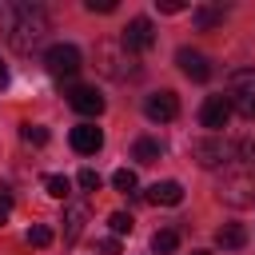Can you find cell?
<instances>
[{"label": "cell", "mask_w": 255, "mask_h": 255, "mask_svg": "<svg viewBox=\"0 0 255 255\" xmlns=\"http://www.w3.org/2000/svg\"><path fill=\"white\" fill-rule=\"evenodd\" d=\"M0 20H4V36H8V44L16 48V52H32V48H40L44 40H48V12L40 8V4H4V12H0Z\"/></svg>", "instance_id": "obj_1"}, {"label": "cell", "mask_w": 255, "mask_h": 255, "mask_svg": "<svg viewBox=\"0 0 255 255\" xmlns=\"http://www.w3.org/2000/svg\"><path fill=\"white\" fill-rule=\"evenodd\" d=\"M227 104L243 120H255V68H235L227 76Z\"/></svg>", "instance_id": "obj_2"}, {"label": "cell", "mask_w": 255, "mask_h": 255, "mask_svg": "<svg viewBox=\"0 0 255 255\" xmlns=\"http://www.w3.org/2000/svg\"><path fill=\"white\" fill-rule=\"evenodd\" d=\"M44 68H48V76H56V80H72V76L84 68V56H80L76 44H52L48 56H44Z\"/></svg>", "instance_id": "obj_3"}, {"label": "cell", "mask_w": 255, "mask_h": 255, "mask_svg": "<svg viewBox=\"0 0 255 255\" xmlns=\"http://www.w3.org/2000/svg\"><path fill=\"white\" fill-rule=\"evenodd\" d=\"M96 60H100V72H108V76H116V80L139 72L135 60H131V52L124 48V40H120V44H100V48H96Z\"/></svg>", "instance_id": "obj_4"}, {"label": "cell", "mask_w": 255, "mask_h": 255, "mask_svg": "<svg viewBox=\"0 0 255 255\" xmlns=\"http://www.w3.org/2000/svg\"><path fill=\"white\" fill-rule=\"evenodd\" d=\"M219 199L231 203V207H251V203H255V171L227 175V179L219 183Z\"/></svg>", "instance_id": "obj_5"}, {"label": "cell", "mask_w": 255, "mask_h": 255, "mask_svg": "<svg viewBox=\"0 0 255 255\" xmlns=\"http://www.w3.org/2000/svg\"><path fill=\"white\" fill-rule=\"evenodd\" d=\"M143 112H147V120H155V124H171V120L179 116V100H175V92H151V96L143 100Z\"/></svg>", "instance_id": "obj_6"}, {"label": "cell", "mask_w": 255, "mask_h": 255, "mask_svg": "<svg viewBox=\"0 0 255 255\" xmlns=\"http://www.w3.org/2000/svg\"><path fill=\"white\" fill-rule=\"evenodd\" d=\"M155 44V28H151V20L147 16H135L128 28H124V48L128 52H147Z\"/></svg>", "instance_id": "obj_7"}, {"label": "cell", "mask_w": 255, "mask_h": 255, "mask_svg": "<svg viewBox=\"0 0 255 255\" xmlns=\"http://www.w3.org/2000/svg\"><path fill=\"white\" fill-rule=\"evenodd\" d=\"M175 64H179V72H183L187 80H195V84H203V80H211V60H207L203 52H191V48H179V52H175Z\"/></svg>", "instance_id": "obj_8"}, {"label": "cell", "mask_w": 255, "mask_h": 255, "mask_svg": "<svg viewBox=\"0 0 255 255\" xmlns=\"http://www.w3.org/2000/svg\"><path fill=\"white\" fill-rule=\"evenodd\" d=\"M64 96H68V104H72L80 116H100V112H104V96H100L96 88H88V84H76V88H68Z\"/></svg>", "instance_id": "obj_9"}, {"label": "cell", "mask_w": 255, "mask_h": 255, "mask_svg": "<svg viewBox=\"0 0 255 255\" xmlns=\"http://www.w3.org/2000/svg\"><path fill=\"white\" fill-rule=\"evenodd\" d=\"M227 120H231V104H227V96H207L203 108H199V124L211 128V131H219V128H227Z\"/></svg>", "instance_id": "obj_10"}, {"label": "cell", "mask_w": 255, "mask_h": 255, "mask_svg": "<svg viewBox=\"0 0 255 255\" xmlns=\"http://www.w3.org/2000/svg\"><path fill=\"white\" fill-rule=\"evenodd\" d=\"M231 143H223V139H199L195 147H191V155H195V163L199 167H215V163H223V159H231Z\"/></svg>", "instance_id": "obj_11"}, {"label": "cell", "mask_w": 255, "mask_h": 255, "mask_svg": "<svg viewBox=\"0 0 255 255\" xmlns=\"http://www.w3.org/2000/svg\"><path fill=\"white\" fill-rule=\"evenodd\" d=\"M72 147H76L80 155H96V151L104 147V131H100L96 124H76V128H72Z\"/></svg>", "instance_id": "obj_12"}, {"label": "cell", "mask_w": 255, "mask_h": 255, "mask_svg": "<svg viewBox=\"0 0 255 255\" xmlns=\"http://www.w3.org/2000/svg\"><path fill=\"white\" fill-rule=\"evenodd\" d=\"M179 199H183V187L175 179H163V183H151L147 187V203H155V207H175Z\"/></svg>", "instance_id": "obj_13"}, {"label": "cell", "mask_w": 255, "mask_h": 255, "mask_svg": "<svg viewBox=\"0 0 255 255\" xmlns=\"http://www.w3.org/2000/svg\"><path fill=\"white\" fill-rule=\"evenodd\" d=\"M223 16H227V8H223V4H199V8L191 12V20H195V28H199V32H211L215 24H223Z\"/></svg>", "instance_id": "obj_14"}, {"label": "cell", "mask_w": 255, "mask_h": 255, "mask_svg": "<svg viewBox=\"0 0 255 255\" xmlns=\"http://www.w3.org/2000/svg\"><path fill=\"white\" fill-rule=\"evenodd\" d=\"M215 243H219L223 251H239V247L247 243V231H243L239 223H223V227L215 231Z\"/></svg>", "instance_id": "obj_15"}, {"label": "cell", "mask_w": 255, "mask_h": 255, "mask_svg": "<svg viewBox=\"0 0 255 255\" xmlns=\"http://www.w3.org/2000/svg\"><path fill=\"white\" fill-rule=\"evenodd\" d=\"M84 219H88V207H84V203L64 207V239H76V235L84 231Z\"/></svg>", "instance_id": "obj_16"}, {"label": "cell", "mask_w": 255, "mask_h": 255, "mask_svg": "<svg viewBox=\"0 0 255 255\" xmlns=\"http://www.w3.org/2000/svg\"><path fill=\"white\" fill-rule=\"evenodd\" d=\"M159 155H163V143H159V139H147V135H143V139L131 143V159H139V163H155Z\"/></svg>", "instance_id": "obj_17"}, {"label": "cell", "mask_w": 255, "mask_h": 255, "mask_svg": "<svg viewBox=\"0 0 255 255\" xmlns=\"http://www.w3.org/2000/svg\"><path fill=\"white\" fill-rule=\"evenodd\" d=\"M175 247H179V231L163 227V231H155V235H151V251H155V255H171Z\"/></svg>", "instance_id": "obj_18"}, {"label": "cell", "mask_w": 255, "mask_h": 255, "mask_svg": "<svg viewBox=\"0 0 255 255\" xmlns=\"http://www.w3.org/2000/svg\"><path fill=\"white\" fill-rule=\"evenodd\" d=\"M44 187H48L52 199H68V195H72V179H68V175H48Z\"/></svg>", "instance_id": "obj_19"}, {"label": "cell", "mask_w": 255, "mask_h": 255, "mask_svg": "<svg viewBox=\"0 0 255 255\" xmlns=\"http://www.w3.org/2000/svg\"><path fill=\"white\" fill-rule=\"evenodd\" d=\"M108 227H112L116 235H131V227H135V219H131L128 211H112V215H108Z\"/></svg>", "instance_id": "obj_20"}, {"label": "cell", "mask_w": 255, "mask_h": 255, "mask_svg": "<svg viewBox=\"0 0 255 255\" xmlns=\"http://www.w3.org/2000/svg\"><path fill=\"white\" fill-rule=\"evenodd\" d=\"M20 135H24V143H36V147H44V143H48V128H40V124H24V128H20Z\"/></svg>", "instance_id": "obj_21"}, {"label": "cell", "mask_w": 255, "mask_h": 255, "mask_svg": "<svg viewBox=\"0 0 255 255\" xmlns=\"http://www.w3.org/2000/svg\"><path fill=\"white\" fill-rule=\"evenodd\" d=\"M112 187H116V191H135V171L120 167V171L112 175Z\"/></svg>", "instance_id": "obj_22"}, {"label": "cell", "mask_w": 255, "mask_h": 255, "mask_svg": "<svg viewBox=\"0 0 255 255\" xmlns=\"http://www.w3.org/2000/svg\"><path fill=\"white\" fill-rule=\"evenodd\" d=\"M28 243H32V247H48V243H52V227H44V223L28 227Z\"/></svg>", "instance_id": "obj_23"}, {"label": "cell", "mask_w": 255, "mask_h": 255, "mask_svg": "<svg viewBox=\"0 0 255 255\" xmlns=\"http://www.w3.org/2000/svg\"><path fill=\"white\" fill-rule=\"evenodd\" d=\"M80 187H84V191H100V175H96L92 167H84V171H80Z\"/></svg>", "instance_id": "obj_24"}, {"label": "cell", "mask_w": 255, "mask_h": 255, "mask_svg": "<svg viewBox=\"0 0 255 255\" xmlns=\"http://www.w3.org/2000/svg\"><path fill=\"white\" fill-rule=\"evenodd\" d=\"M88 12H116V0H84Z\"/></svg>", "instance_id": "obj_25"}, {"label": "cell", "mask_w": 255, "mask_h": 255, "mask_svg": "<svg viewBox=\"0 0 255 255\" xmlns=\"http://www.w3.org/2000/svg\"><path fill=\"white\" fill-rule=\"evenodd\" d=\"M155 8L167 12V16H175V12H183V0H155Z\"/></svg>", "instance_id": "obj_26"}, {"label": "cell", "mask_w": 255, "mask_h": 255, "mask_svg": "<svg viewBox=\"0 0 255 255\" xmlns=\"http://www.w3.org/2000/svg\"><path fill=\"white\" fill-rule=\"evenodd\" d=\"M8 215H12V195H8V191H0V227L8 223Z\"/></svg>", "instance_id": "obj_27"}, {"label": "cell", "mask_w": 255, "mask_h": 255, "mask_svg": "<svg viewBox=\"0 0 255 255\" xmlns=\"http://www.w3.org/2000/svg\"><path fill=\"white\" fill-rule=\"evenodd\" d=\"M96 247H100V255H120V243L116 239H100Z\"/></svg>", "instance_id": "obj_28"}, {"label": "cell", "mask_w": 255, "mask_h": 255, "mask_svg": "<svg viewBox=\"0 0 255 255\" xmlns=\"http://www.w3.org/2000/svg\"><path fill=\"white\" fill-rule=\"evenodd\" d=\"M4 84H8V68L0 64V88H4Z\"/></svg>", "instance_id": "obj_29"}, {"label": "cell", "mask_w": 255, "mask_h": 255, "mask_svg": "<svg viewBox=\"0 0 255 255\" xmlns=\"http://www.w3.org/2000/svg\"><path fill=\"white\" fill-rule=\"evenodd\" d=\"M191 255H211V251H191Z\"/></svg>", "instance_id": "obj_30"}]
</instances>
